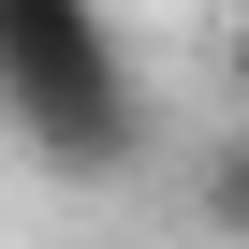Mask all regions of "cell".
<instances>
[{
	"instance_id": "6da1fadb",
	"label": "cell",
	"mask_w": 249,
	"mask_h": 249,
	"mask_svg": "<svg viewBox=\"0 0 249 249\" xmlns=\"http://www.w3.org/2000/svg\"><path fill=\"white\" fill-rule=\"evenodd\" d=\"M0 117H15V147L44 176H132L161 147L147 73L117 59L103 0H0Z\"/></svg>"
},
{
	"instance_id": "7a4b0ae2",
	"label": "cell",
	"mask_w": 249,
	"mask_h": 249,
	"mask_svg": "<svg viewBox=\"0 0 249 249\" xmlns=\"http://www.w3.org/2000/svg\"><path fill=\"white\" fill-rule=\"evenodd\" d=\"M191 220H205V234H234V249H249V117H234V132H220V147H205V176H191Z\"/></svg>"
},
{
	"instance_id": "3957f363",
	"label": "cell",
	"mask_w": 249,
	"mask_h": 249,
	"mask_svg": "<svg viewBox=\"0 0 249 249\" xmlns=\"http://www.w3.org/2000/svg\"><path fill=\"white\" fill-rule=\"evenodd\" d=\"M220 103L249 117V15H220Z\"/></svg>"
}]
</instances>
